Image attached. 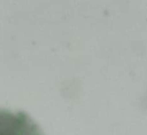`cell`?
Segmentation results:
<instances>
[]
</instances>
